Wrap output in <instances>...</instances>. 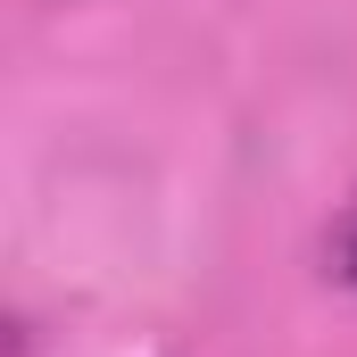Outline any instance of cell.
Returning <instances> with one entry per match:
<instances>
[{"label":"cell","mask_w":357,"mask_h":357,"mask_svg":"<svg viewBox=\"0 0 357 357\" xmlns=\"http://www.w3.org/2000/svg\"><path fill=\"white\" fill-rule=\"evenodd\" d=\"M324 274L357 291V199L341 208V216H333V233H324Z\"/></svg>","instance_id":"cell-1"}]
</instances>
